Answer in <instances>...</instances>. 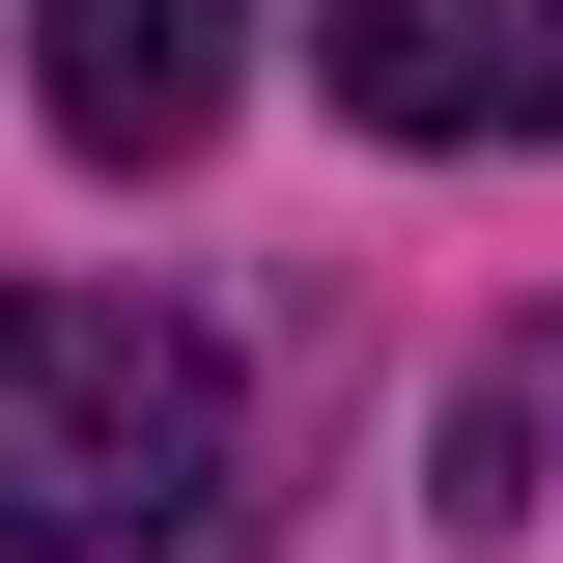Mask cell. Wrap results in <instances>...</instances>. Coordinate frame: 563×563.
<instances>
[{
    "instance_id": "3",
    "label": "cell",
    "mask_w": 563,
    "mask_h": 563,
    "mask_svg": "<svg viewBox=\"0 0 563 563\" xmlns=\"http://www.w3.org/2000/svg\"><path fill=\"white\" fill-rule=\"evenodd\" d=\"M310 57H339L366 141H451V169L479 141H563V0H339Z\"/></svg>"
},
{
    "instance_id": "2",
    "label": "cell",
    "mask_w": 563,
    "mask_h": 563,
    "mask_svg": "<svg viewBox=\"0 0 563 563\" xmlns=\"http://www.w3.org/2000/svg\"><path fill=\"white\" fill-rule=\"evenodd\" d=\"M225 85H254V0H29V113L85 169H198Z\"/></svg>"
},
{
    "instance_id": "1",
    "label": "cell",
    "mask_w": 563,
    "mask_h": 563,
    "mask_svg": "<svg viewBox=\"0 0 563 563\" xmlns=\"http://www.w3.org/2000/svg\"><path fill=\"white\" fill-rule=\"evenodd\" d=\"M225 536V339L141 282H0V563Z\"/></svg>"
}]
</instances>
